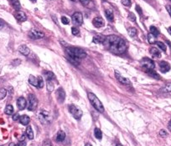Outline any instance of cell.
Wrapping results in <instances>:
<instances>
[{"label":"cell","instance_id":"cell-53","mask_svg":"<svg viewBox=\"0 0 171 146\" xmlns=\"http://www.w3.org/2000/svg\"><path fill=\"white\" fill-rule=\"evenodd\" d=\"M30 1H32V2H36V0H30Z\"/></svg>","mask_w":171,"mask_h":146},{"label":"cell","instance_id":"cell-16","mask_svg":"<svg viewBox=\"0 0 171 146\" xmlns=\"http://www.w3.org/2000/svg\"><path fill=\"white\" fill-rule=\"evenodd\" d=\"M19 52L20 54H22L23 55L28 56L30 54V49L27 47L26 45H21L20 47L19 48Z\"/></svg>","mask_w":171,"mask_h":146},{"label":"cell","instance_id":"cell-54","mask_svg":"<svg viewBox=\"0 0 171 146\" xmlns=\"http://www.w3.org/2000/svg\"><path fill=\"white\" fill-rule=\"evenodd\" d=\"M101 1H103V2H105V1H107V0H101Z\"/></svg>","mask_w":171,"mask_h":146},{"label":"cell","instance_id":"cell-28","mask_svg":"<svg viewBox=\"0 0 171 146\" xmlns=\"http://www.w3.org/2000/svg\"><path fill=\"white\" fill-rule=\"evenodd\" d=\"M94 134H95V137L97 138V139H101L102 133H101V129H99L98 128H96L95 130H94Z\"/></svg>","mask_w":171,"mask_h":146},{"label":"cell","instance_id":"cell-40","mask_svg":"<svg viewBox=\"0 0 171 146\" xmlns=\"http://www.w3.org/2000/svg\"><path fill=\"white\" fill-rule=\"evenodd\" d=\"M61 22L63 24H69L70 23V20L68 19V18L62 16L61 17Z\"/></svg>","mask_w":171,"mask_h":146},{"label":"cell","instance_id":"cell-5","mask_svg":"<svg viewBox=\"0 0 171 146\" xmlns=\"http://www.w3.org/2000/svg\"><path fill=\"white\" fill-rule=\"evenodd\" d=\"M69 111L76 120H80L81 118V116H82L81 109H79L77 106L74 105V104H71V105L69 106Z\"/></svg>","mask_w":171,"mask_h":146},{"label":"cell","instance_id":"cell-51","mask_svg":"<svg viewBox=\"0 0 171 146\" xmlns=\"http://www.w3.org/2000/svg\"><path fill=\"white\" fill-rule=\"evenodd\" d=\"M85 146H92V145H91V144H89V143H87V144H86V145H85Z\"/></svg>","mask_w":171,"mask_h":146},{"label":"cell","instance_id":"cell-47","mask_svg":"<svg viewBox=\"0 0 171 146\" xmlns=\"http://www.w3.org/2000/svg\"><path fill=\"white\" fill-rule=\"evenodd\" d=\"M13 120H19V114H15L13 116Z\"/></svg>","mask_w":171,"mask_h":146},{"label":"cell","instance_id":"cell-13","mask_svg":"<svg viewBox=\"0 0 171 146\" xmlns=\"http://www.w3.org/2000/svg\"><path fill=\"white\" fill-rule=\"evenodd\" d=\"M159 69L162 73H167L170 70V65L165 61H161L159 63Z\"/></svg>","mask_w":171,"mask_h":146},{"label":"cell","instance_id":"cell-31","mask_svg":"<svg viewBox=\"0 0 171 146\" xmlns=\"http://www.w3.org/2000/svg\"><path fill=\"white\" fill-rule=\"evenodd\" d=\"M127 33H128V34H129L130 37H134L137 34L136 29L135 28H129L127 29Z\"/></svg>","mask_w":171,"mask_h":146},{"label":"cell","instance_id":"cell-20","mask_svg":"<svg viewBox=\"0 0 171 146\" xmlns=\"http://www.w3.org/2000/svg\"><path fill=\"white\" fill-rule=\"evenodd\" d=\"M147 73L149 74L150 77L154 78V79H160V76L159 74L157 73V72H155L154 69H149V70H146Z\"/></svg>","mask_w":171,"mask_h":146},{"label":"cell","instance_id":"cell-12","mask_svg":"<svg viewBox=\"0 0 171 146\" xmlns=\"http://www.w3.org/2000/svg\"><path fill=\"white\" fill-rule=\"evenodd\" d=\"M56 97L60 103H63L66 99V93L62 88H59L56 91Z\"/></svg>","mask_w":171,"mask_h":146},{"label":"cell","instance_id":"cell-48","mask_svg":"<svg viewBox=\"0 0 171 146\" xmlns=\"http://www.w3.org/2000/svg\"><path fill=\"white\" fill-rule=\"evenodd\" d=\"M4 22L3 21L1 18H0V29H2V28H4Z\"/></svg>","mask_w":171,"mask_h":146},{"label":"cell","instance_id":"cell-25","mask_svg":"<svg viewBox=\"0 0 171 146\" xmlns=\"http://www.w3.org/2000/svg\"><path fill=\"white\" fill-rule=\"evenodd\" d=\"M26 135L30 139H34V132H33V129L31 128V126H28L27 127Z\"/></svg>","mask_w":171,"mask_h":146},{"label":"cell","instance_id":"cell-33","mask_svg":"<svg viewBox=\"0 0 171 146\" xmlns=\"http://www.w3.org/2000/svg\"><path fill=\"white\" fill-rule=\"evenodd\" d=\"M45 76H46L47 80H52V79H56V76H55V74L52 72H46L45 73Z\"/></svg>","mask_w":171,"mask_h":146},{"label":"cell","instance_id":"cell-55","mask_svg":"<svg viewBox=\"0 0 171 146\" xmlns=\"http://www.w3.org/2000/svg\"><path fill=\"white\" fill-rule=\"evenodd\" d=\"M72 1H76V0H72Z\"/></svg>","mask_w":171,"mask_h":146},{"label":"cell","instance_id":"cell-26","mask_svg":"<svg viewBox=\"0 0 171 146\" xmlns=\"http://www.w3.org/2000/svg\"><path fill=\"white\" fill-rule=\"evenodd\" d=\"M4 112L6 114L11 115V114L13 113V107L12 105H10V104H8V105L6 106V108H5Z\"/></svg>","mask_w":171,"mask_h":146},{"label":"cell","instance_id":"cell-2","mask_svg":"<svg viewBox=\"0 0 171 146\" xmlns=\"http://www.w3.org/2000/svg\"><path fill=\"white\" fill-rule=\"evenodd\" d=\"M66 53L68 59L70 63L77 66L80 64V60L87 57V53L82 48L76 47L66 48Z\"/></svg>","mask_w":171,"mask_h":146},{"label":"cell","instance_id":"cell-27","mask_svg":"<svg viewBox=\"0 0 171 146\" xmlns=\"http://www.w3.org/2000/svg\"><path fill=\"white\" fill-rule=\"evenodd\" d=\"M150 34H152L154 37H158V34H159V31H158V29L156 27L151 26L150 27Z\"/></svg>","mask_w":171,"mask_h":146},{"label":"cell","instance_id":"cell-45","mask_svg":"<svg viewBox=\"0 0 171 146\" xmlns=\"http://www.w3.org/2000/svg\"><path fill=\"white\" fill-rule=\"evenodd\" d=\"M136 10L138 11V13H139L140 15H142L143 14V11H142V9H141V8L138 6V5H137L136 6Z\"/></svg>","mask_w":171,"mask_h":146},{"label":"cell","instance_id":"cell-38","mask_svg":"<svg viewBox=\"0 0 171 146\" xmlns=\"http://www.w3.org/2000/svg\"><path fill=\"white\" fill-rule=\"evenodd\" d=\"M71 33H72V34L75 35V36H78V35H80L79 29H78L77 28H76V27H73V28L71 29Z\"/></svg>","mask_w":171,"mask_h":146},{"label":"cell","instance_id":"cell-1","mask_svg":"<svg viewBox=\"0 0 171 146\" xmlns=\"http://www.w3.org/2000/svg\"><path fill=\"white\" fill-rule=\"evenodd\" d=\"M102 43L107 50L115 54H122L127 50V43L125 40L116 35L107 36Z\"/></svg>","mask_w":171,"mask_h":146},{"label":"cell","instance_id":"cell-34","mask_svg":"<svg viewBox=\"0 0 171 146\" xmlns=\"http://www.w3.org/2000/svg\"><path fill=\"white\" fill-rule=\"evenodd\" d=\"M155 43L157 44V46H158L160 49H162L163 51L164 52L166 51V45H165L164 43H162V42H159V41H158V42H155Z\"/></svg>","mask_w":171,"mask_h":146},{"label":"cell","instance_id":"cell-23","mask_svg":"<svg viewBox=\"0 0 171 146\" xmlns=\"http://www.w3.org/2000/svg\"><path fill=\"white\" fill-rule=\"evenodd\" d=\"M65 138H66V134L64 131H62V130H60L58 133H57L56 135V140L58 142H62L64 139H65Z\"/></svg>","mask_w":171,"mask_h":146},{"label":"cell","instance_id":"cell-41","mask_svg":"<svg viewBox=\"0 0 171 146\" xmlns=\"http://www.w3.org/2000/svg\"><path fill=\"white\" fill-rule=\"evenodd\" d=\"M128 19L133 22H135L136 21V17H135V15L133 13H129V14H128Z\"/></svg>","mask_w":171,"mask_h":146},{"label":"cell","instance_id":"cell-42","mask_svg":"<svg viewBox=\"0 0 171 146\" xmlns=\"http://www.w3.org/2000/svg\"><path fill=\"white\" fill-rule=\"evenodd\" d=\"M79 1L81 3V4L84 5V6H88L89 4L92 2V0H79Z\"/></svg>","mask_w":171,"mask_h":146},{"label":"cell","instance_id":"cell-22","mask_svg":"<svg viewBox=\"0 0 171 146\" xmlns=\"http://www.w3.org/2000/svg\"><path fill=\"white\" fill-rule=\"evenodd\" d=\"M105 15L107 20H109L110 22H113L114 19V16H113V12L111 10V9H107L105 11Z\"/></svg>","mask_w":171,"mask_h":146},{"label":"cell","instance_id":"cell-14","mask_svg":"<svg viewBox=\"0 0 171 146\" xmlns=\"http://www.w3.org/2000/svg\"><path fill=\"white\" fill-rule=\"evenodd\" d=\"M27 105V101L26 99H24V97H20V98H19L17 100V106L18 109H19V110H23V109H24L25 107H26Z\"/></svg>","mask_w":171,"mask_h":146},{"label":"cell","instance_id":"cell-29","mask_svg":"<svg viewBox=\"0 0 171 146\" xmlns=\"http://www.w3.org/2000/svg\"><path fill=\"white\" fill-rule=\"evenodd\" d=\"M161 91H163L164 93H171V83L164 86L161 89Z\"/></svg>","mask_w":171,"mask_h":146},{"label":"cell","instance_id":"cell-8","mask_svg":"<svg viewBox=\"0 0 171 146\" xmlns=\"http://www.w3.org/2000/svg\"><path fill=\"white\" fill-rule=\"evenodd\" d=\"M71 20L72 23H74L75 25L80 26L82 24V22H83V17H82V14L79 12H76L72 15L71 18Z\"/></svg>","mask_w":171,"mask_h":146},{"label":"cell","instance_id":"cell-43","mask_svg":"<svg viewBox=\"0 0 171 146\" xmlns=\"http://www.w3.org/2000/svg\"><path fill=\"white\" fill-rule=\"evenodd\" d=\"M159 135H160L161 137L164 138L168 135V134H167V132L164 130V129H161V130L159 131Z\"/></svg>","mask_w":171,"mask_h":146},{"label":"cell","instance_id":"cell-18","mask_svg":"<svg viewBox=\"0 0 171 146\" xmlns=\"http://www.w3.org/2000/svg\"><path fill=\"white\" fill-rule=\"evenodd\" d=\"M105 36H103V35L101 34L95 35L94 38H93V42L96 43H102L104 42V40H105Z\"/></svg>","mask_w":171,"mask_h":146},{"label":"cell","instance_id":"cell-44","mask_svg":"<svg viewBox=\"0 0 171 146\" xmlns=\"http://www.w3.org/2000/svg\"><path fill=\"white\" fill-rule=\"evenodd\" d=\"M42 146H52V145H51V142H50V140L46 139V140H44V143H43V145Z\"/></svg>","mask_w":171,"mask_h":146},{"label":"cell","instance_id":"cell-32","mask_svg":"<svg viewBox=\"0 0 171 146\" xmlns=\"http://www.w3.org/2000/svg\"><path fill=\"white\" fill-rule=\"evenodd\" d=\"M26 145V142L24 140H20L19 143H10L9 146H25Z\"/></svg>","mask_w":171,"mask_h":146},{"label":"cell","instance_id":"cell-4","mask_svg":"<svg viewBox=\"0 0 171 146\" xmlns=\"http://www.w3.org/2000/svg\"><path fill=\"white\" fill-rule=\"evenodd\" d=\"M38 106V100L36 99L35 95L30 94L29 95V99H28V109L30 111H34L36 109Z\"/></svg>","mask_w":171,"mask_h":146},{"label":"cell","instance_id":"cell-11","mask_svg":"<svg viewBox=\"0 0 171 146\" xmlns=\"http://www.w3.org/2000/svg\"><path fill=\"white\" fill-rule=\"evenodd\" d=\"M92 23L96 28H101V27L105 25V21L103 20V18L101 17L97 16V17H95L93 18Z\"/></svg>","mask_w":171,"mask_h":146},{"label":"cell","instance_id":"cell-10","mask_svg":"<svg viewBox=\"0 0 171 146\" xmlns=\"http://www.w3.org/2000/svg\"><path fill=\"white\" fill-rule=\"evenodd\" d=\"M115 77H116V79H117L120 83H122L123 84L127 85V84H131V82H130V80H129L128 79L123 77V75L120 73H118V71H115Z\"/></svg>","mask_w":171,"mask_h":146},{"label":"cell","instance_id":"cell-30","mask_svg":"<svg viewBox=\"0 0 171 146\" xmlns=\"http://www.w3.org/2000/svg\"><path fill=\"white\" fill-rule=\"evenodd\" d=\"M46 86H47V90L49 91V92H52L53 90H54V84L52 83V81L51 80H47V82H46Z\"/></svg>","mask_w":171,"mask_h":146},{"label":"cell","instance_id":"cell-21","mask_svg":"<svg viewBox=\"0 0 171 146\" xmlns=\"http://www.w3.org/2000/svg\"><path fill=\"white\" fill-rule=\"evenodd\" d=\"M149 51H150V54L154 56V57H155V58H160V57H161L160 52H159V50H158V48H151Z\"/></svg>","mask_w":171,"mask_h":146},{"label":"cell","instance_id":"cell-9","mask_svg":"<svg viewBox=\"0 0 171 146\" xmlns=\"http://www.w3.org/2000/svg\"><path fill=\"white\" fill-rule=\"evenodd\" d=\"M29 36L30 37L31 39H39L44 38V34L41 31H39L37 30V29H31V30L29 32Z\"/></svg>","mask_w":171,"mask_h":146},{"label":"cell","instance_id":"cell-7","mask_svg":"<svg viewBox=\"0 0 171 146\" xmlns=\"http://www.w3.org/2000/svg\"><path fill=\"white\" fill-rule=\"evenodd\" d=\"M39 119L43 125H47L51 120V117H50V113L47 111H44V110H42L39 114Z\"/></svg>","mask_w":171,"mask_h":146},{"label":"cell","instance_id":"cell-6","mask_svg":"<svg viewBox=\"0 0 171 146\" xmlns=\"http://www.w3.org/2000/svg\"><path fill=\"white\" fill-rule=\"evenodd\" d=\"M141 66L145 69V70H149V69H154L155 65L154 62L152 59H150L149 58H144L140 62Z\"/></svg>","mask_w":171,"mask_h":146},{"label":"cell","instance_id":"cell-3","mask_svg":"<svg viewBox=\"0 0 171 146\" xmlns=\"http://www.w3.org/2000/svg\"><path fill=\"white\" fill-rule=\"evenodd\" d=\"M88 99L90 100V103H92V106L95 108L97 111L100 112V113H103L104 112L103 104H102V103L99 100V99L93 93H88Z\"/></svg>","mask_w":171,"mask_h":146},{"label":"cell","instance_id":"cell-50","mask_svg":"<svg viewBox=\"0 0 171 146\" xmlns=\"http://www.w3.org/2000/svg\"><path fill=\"white\" fill-rule=\"evenodd\" d=\"M168 32L170 33V34L171 35V27H170L169 29H168Z\"/></svg>","mask_w":171,"mask_h":146},{"label":"cell","instance_id":"cell-52","mask_svg":"<svg viewBox=\"0 0 171 146\" xmlns=\"http://www.w3.org/2000/svg\"><path fill=\"white\" fill-rule=\"evenodd\" d=\"M116 146H123V145H122L121 144H118V145H116Z\"/></svg>","mask_w":171,"mask_h":146},{"label":"cell","instance_id":"cell-35","mask_svg":"<svg viewBox=\"0 0 171 146\" xmlns=\"http://www.w3.org/2000/svg\"><path fill=\"white\" fill-rule=\"evenodd\" d=\"M38 78V88H43L44 87V80H43V78L41 77V76H39Z\"/></svg>","mask_w":171,"mask_h":146},{"label":"cell","instance_id":"cell-37","mask_svg":"<svg viewBox=\"0 0 171 146\" xmlns=\"http://www.w3.org/2000/svg\"><path fill=\"white\" fill-rule=\"evenodd\" d=\"M7 95V90L5 89H1L0 90V99H4Z\"/></svg>","mask_w":171,"mask_h":146},{"label":"cell","instance_id":"cell-46","mask_svg":"<svg viewBox=\"0 0 171 146\" xmlns=\"http://www.w3.org/2000/svg\"><path fill=\"white\" fill-rule=\"evenodd\" d=\"M166 9H167V11H168V13H170V17H171V6L170 5H166Z\"/></svg>","mask_w":171,"mask_h":146},{"label":"cell","instance_id":"cell-17","mask_svg":"<svg viewBox=\"0 0 171 146\" xmlns=\"http://www.w3.org/2000/svg\"><path fill=\"white\" fill-rule=\"evenodd\" d=\"M19 122L22 124L23 125H27L30 124V117L28 115H22L19 117Z\"/></svg>","mask_w":171,"mask_h":146},{"label":"cell","instance_id":"cell-49","mask_svg":"<svg viewBox=\"0 0 171 146\" xmlns=\"http://www.w3.org/2000/svg\"><path fill=\"white\" fill-rule=\"evenodd\" d=\"M169 129L171 131V120L170 121V123H169Z\"/></svg>","mask_w":171,"mask_h":146},{"label":"cell","instance_id":"cell-24","mask_svg":"<svg viewBox=\"0 0 171 146\" xmlns=\"http://www.w3.org/2000/svg\"><path fill=\"white\" fill-rule=\"evenodd\" d=\"M29 82L30 84L38 88V78H35L34 75H30L29 78Z\"/></svg>","mask_w":171,"mask_h":146},{"label":"cell","instance_id":"cell-15","mask_svg":"<svg viewBox=\"0 0 171 146\" xmlns=\"http://www.w3.org/2000/svg\"><path fill=\"white\" fill-rule=\"evenodd\" d=\"M14 17L19 22H24L27 20V16L24 13H23L21 11H17L14 13Z\"/></svg>","mask_w":171,"mask_h":146},{"label":"cell","instance_id":"cell-36","mask_svg":"<svg viewBox=\"0 0 171 146\" xmlns=\"http://www.w3.org/2000/svg\"><path fill=\"white\" fill-rule=\"evenodd\" d=\"M148 40L149 43H155V37L152 34H148Z\"/></svg>","mask_w":171,"mask_h":146},{"label":"cell","instance_id":"cell-39","mask_svg":"<svg viewBox=\"0 0 171 146\" xmlns=\"http://www.w3.org/2000/svg\"><path fill=\"white\" fill-rule=\"evenodd\" d=\"M122 4L126 7H130L132 4L131 0H122Z\"/></svg>","mask_w":171,"mask_h":146},{"label":"cell","instance_id":"cell-19","mask_svg":"<svg viewBox=\"0 0 171 146\" xmlns=\"http://www.w3.org/2000/svg\"><path fill=\"white\" fill-rule=\"evenodd\" d=\"M9 2L10 3V4L13 7V9L17 11H19V9L21 8V5L19 0H9Z\"/></svg>","mask_w":171,"mask_h":146}]
</instances>
